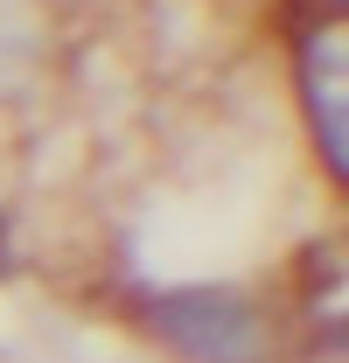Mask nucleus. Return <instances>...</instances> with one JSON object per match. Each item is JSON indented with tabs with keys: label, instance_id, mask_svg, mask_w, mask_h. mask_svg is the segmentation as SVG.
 Returning a JSON list of instances; mask_svg holds the SVG:
<instances>
[{
	"label": "nucleus",
	"instance_id": "nucleus-1",
	"mask_svg": "<svg viewBox=\"0 0 349 363\" xmlns=\"http://www.w3.org/2000/svg\"><path fill=\"white\" fill-rule=\"evenodd\" d=\"M154 328L182 357H245L252 308L231 294H168V301H154Z\"/></svg>",
	"mask_w": 349,
	"mask_h": 363
}]
</instances>
